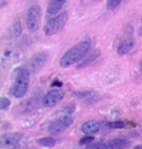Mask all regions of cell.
<instances>
[{
	"label": "cell",
	"mask_w": 142,
	"mask_h": 149,
	"mask_svg": "<svg viewBox=\"0 0 142 149\" xmlns=\"http://www.w3.org/2000/svg\"><path fill=\"white\" fill-rule=\"evenodd\" d=\"M90 48V43L88 41H83L78 43L72 47L60 60V65L63 68H68L71 65L77 63L78 61L84 59L85 56L88 54V50Z\"/></svg>",
	"instance_id": "cell-1"
},
{
	"label": "cell",
	"mask_w": 142,
	"mask_h": 149,
	"mask_svg": "<svg viewBox=\"0 0 142 149\" xmlns=\"http://www.w3.org/2000/svg\"><path fill=\"white\" fill-rule=\"evenodd\" d=\"M69 15L67 12H62L56 17L50 18L44 26V32L47 36H52L59 33L68 22Z\"/></svg>",
	"instance_id": "cell-2"
},
{
	"label": "cell",
	"mask_w": 142,
	"mask_h": 149,
	"mask_svg": "<svg viewBox=\"0 0 142 149\" xmlns=\"http://www.w3.org/2000/svg\"><path fill=\"white\" fill-rule=\"evenodd\" d=\"M41 18H42V10L39 5H32L28 9L26 26L29 32L35 33L39 30Z\"/></svg>",
	"instance_id": "cell-3"
},
{
	"label": "cell",
	"mask_w": 142,
	"mask_h": 149,
	"mask_svg": "<svg viewBox=\"0 0 142 149\" xmlns=\"http://www.w3.org/2000/svg\"><path fill=\"white\" fill-rule=\"evenodd\" d=\"M30 81V74L27 70H22L18 74L13 86V95L17 98L23 97L25 95Z\"/></svg>",
	"instance_id": "cell-4"
},
{
	"label": "cell",
	"mask_w": 142,
	"mask_h": 149,
	"mask_svg": "<svg viewBox=\"0 0 142 149\" xmlns=\"http://www.w3.org/2000/svg\"><path fill=\"white\" fill-rule=\"evenodd\" d=\"M73 121H74V119L72 118L70 115H65V116H62V117H60V118H58L57 120L53 121L52 123L50 124L48 130L52 134L62 133V132H64L67 128H69V127L73 124Z\"/></svg>",
	"instance_id": "cell-5"
},
{
	"label": "cell",
	"mask_w": 142,
	"mask_h": 149,
	"mask_svg": "<svg viewBox=\"0 0 142 149\" xmlns=\"http://www.w3.org/2000/svg\"><path fill=\"white\" fill-rule=\"evenodd\" d=\"M64 92L60 88H52L44 95L42 100V104L45 107H51L57 104L64 98Z\"/></svg>",
	"instance_id": "cell-6"
},
{
	"label": "cell",
	"mask_w": 142,
	"mask_h": 149,
	"mask_svg": "<svg viewBox=\"0 0 142 149\" xmlns=\"http://www.w3.org/2000/svg\"><path fill=\"white\" fill-rule=\"evenodd\" d=\"M22 138V134L18 132H13V133H6L1 136L0 139V145L2 148L4 147H13L17 144Z\"/></svg>",
	"instance_id": "cell-7"
},
{
	"label": "cell",
	"mask_w": 142,
	"mask_h": 149,
	"mask_svg": "<svg viewBox=\"0 0 142 149\" xmlns=\"http://www.w3.org/2000/svg\"><path fill=\"white\" fill-rule=\"evenodd\" d=\"M47 54L46 53H38L34 55L30 60V68L32 71H38L42 68L47 61Z\"/></svg>",
	"instance_id": "cell-8"
},
{
	"label": "cell",
	"mask_w": 142,
	"mask_h": 149,
	"mask_svg": "<svg viewBox=\"0 0 142 149\" xmlns=\"http://www.w3.org/2000/svg\"><path fill=\"white\" fill-rule=\"evenodd\" d=\"M81 131L88 135L97 134L100 129V123L97 120H88L85 122L81 127Z\"/></svg>",
	"instance_id": "cell-9"
},
{
	"label": "cell",
	"mask_w": 142,
	"mask_h": 149,
	"mask_svg": "<svg viewBox=\"0 0 142 149\" xmlns=\"http://www.w3.org/2000/svg\"><path fill=\"white\" fill-rule=\"evenodd\" d=\"M66 1L67 0H50L47 6V13L50 15H54V14L58 13L66 3Z\"/></svg>",
	"instance_id": "cell-10"
},
{
	"label": "cell",
	"mask_w": 142,
	"mask_h": 149,
	"mask_svg": "<svg viewBox=\"0 0 142 149\" xmlns=\"http://www.w3.org/2000/svg\"><path fill=\"white\" fill-rule=\"evenodd\" d=\"M109 144L111 146V149H124L128 145V141L125 138L117 137L112 140H109Z\"/></svg>",
	"instance_id": "cell-11"
},
{
	"label": "cell",
	"mask_w": 142,
	"mask_h": 149,
	"mask_svg": "<svg viewBox=\"0 0 142 149\" xmlns=\"http://www.w3.org/2000/svg\"><path fill=\"white\" fill-rule=\"evenodd\" d=\"M132 48H133V42L130 40L125 41V42L121 43V44L118 46V48H117V54L120 55V56L126 55Z\"/></svg>",
	"instance_id": "cell-12"
},
{
	"label": "cell",
	"mask_w": 142,
	"mask_h": 149,
	"mask_svg": "<svg viewBox=\"0 0 142 149\" xmlns=\"http://www.w3.org/2000/svg\"><path fill=\"white\" fill-rule=\"evenodd\" d=\"M22 32V26H21L20 21H16L15 23H13V25L10 27V35L11 37L16 38L19 37Z\"/></svg>",
	"instance_id": "cell-13"
},
{
	"label": "cell",
	"mask_w": 142,
	"mask_h": 149,
	"mask_svg": "<svg viewBox=\"0 0 142 149\" xmlns=\"http://www.w3.org/2000/svg\"><path fill=\"white\" fill-rule=\"evenodd\" d=\"M38 143L45 147H53L56 144V139L52 137H42L38 140Z\"/></svg>",
	"instance_id": "cell-14"
},
{
	"label": "cell",
	"mask_w": 142,
	"mask_h": 149,
	"mask_svg": "<svg viewBox=\"0 0 142 149\" xmlns=\"http://www.w3.org/2000/svg\"><path fill=\"white\" fill-rule=\"evenodd\" d=\"M98 56H100V53H98L97 51L93 52V54L90 55V56L86 58V59H85L80 65H79V68H81V67H85V66H86V65L90 64V62H93V60H95Z\"/></svg>",
	"instance_id": "cell-15"
},
{
	"label": "cell",
	"mask_w": 142,
	"mask_h": 149,
	"mask_svg": "<svg viewBox=\"0 0 142 149\" xmlns=\"http://www.w3.org/2000/svg\"><path fill=\"white\" fill-rule=\"evenodd\" d=\"M122 0H107L106 1V8L108 10H112V9H115L117 6L121 3Z\"/></svg>",
	"instance_id": "cell-16"
},
{
	"label": "cell",
	"mask_w": 142,
	"mask_h": 149,
	"mask_svg": "<svg viewBox=\"0 0 142 149\" xmlns=\"http://www.w3.org/2000/svg\"><path fill=\"white\" fill-rule=\"evenodd\" d=\"M91 149H111V146L109 144V141L107 142H100L95 145H93Z\"/></svg>",
	"instance_id": "cell-17"
},
{
	"label": "cell",
	"mask_w": 142,
	"mask_h": 149,
	"mask_svg": "<svg viewBox=\"0 0 142 149\" xmlns=\"http://www.w3.org/2000/svg\"><path fill=\"white\" fill-rule=\"evenodd\" d=\"M108 127H110V128H123L125 126V123L123 121L121 120H118V121H110L108 122Z\"/></svg>",
	"instance_id": "cell-18"
},
{
	"label": "cell",
	"mask_w": 142,
	"mask_h": 149,
	"mask_svg": "<svg viewBox=\"0 0 142 149\" xmlns=\"http://www.w3.org/2000/svg\"><path fill=\"white\" fill-rule=\"evenodd\" d=\"M93 137L91 135L85 136V137L81 138L80 144H81V145H88V144H90V142H93Z\"/></svg>",
	"instance_id": "cell-19"
},
{
	"label": "cell",
	"mask_w": 142,
	"mask_h": 149,
	"mask_svg": "<svg viewBox=\"0 0 142 149\" xmlns=\"http://www.w3.org/2000/svg\"><path fill=\"white\" fill-rule=\"evenodd\" d=\"M9 105H10V100L7 97H1V100H0V107H1V109H6Z\"/></svg>",
	"instance_id": "cell-20"
},
{
	"label": "cell",
	"mask_w": 142,
	"mask_h": 149,
	"mask_svg": "<svg viewBox=\"0 0 142 149\" xmlns=\"http://www.w3.org/2000/svg\"><path fill=\"white\" fill-rule=\"evenodd\" d=\"M62 86V83H61V81H55L54 83L52 84V86Z\"/></svg>",
	"instance_id": "cell-21"
},
{
	"label": "cell",
	"mask_w": 142,
	"mask_h": 149,
	"mask_svg": "<svg viewBox=\"0 0 142 149\" xmlns=\"http://www.w3.org/2000/svg\"><path fill=\"white\" fill-rule=\"evenodd\" d=\"M133 149H142V146H135V147H134Z\"/></svg>",
	"instance_id": "cell-22"
},
{
	"label": "cell",
	"mask_w": 142,
	"mask_h": 149,
	"mask_svg": "<svg viewBox=\"0 0 142 149\" xmlns=\"http://www.w3.org/2000/svg\"><path fill=\"white\" fill-rule=\"evenodd\" d=\"M140 67H141V69H142V60H141V62H140Z\"/></svg>",
	"instance_id": "cell-23"
},
{
	"label": "cell",
	"mask_w": 142,
	"mask_h": 149,
	"mask_svg": "<svg viewBox=\"0 0 142 149\" xmlns=\"http://www.w3.org/2000/svg\"><path fill=\"white\" fill-rule=\"evenodd\" d=\"M141 22H142V17H141Z\"/></svg>",
	"instance_id": "cell-24"
}]
</instances>
